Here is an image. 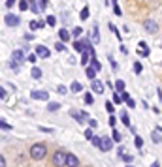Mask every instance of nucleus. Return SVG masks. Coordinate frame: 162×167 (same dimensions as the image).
Listing matches in <instances>:
<instances>
[{
	"mask_svg": "<svg viewBox=\"0 0 162 167\" xmlns=\"http://www.w3.org/2000/svg\"><path fill=\"white\" fill-rule=\"evenodd\" d=\"M59 38H60L62 41H68V39H70V34H68V30H66V28H60V30H59Z\"/></svg>",
	"mask_w": 162,
	"mask_h": 167,
	"instance_id": "obj_14",
	"label": "nucleus"
},
{
	"mask_svg": "<svg viewBox=\"0 0 162 167\" xmlns=\"http://www.w3.org/2000/svg\"><path fill=\"white\" fill-rule=\"evenodd\" d=\"M30 2H34V0H30Z\"/></svg>",
	"mask_w": 162,
	"mask_h": 167,
	"instance_id": "obj_55",
	"label": "nucleus"
},
{
	"mask_svg": "<svg viewBox=\"0 0 162 167\" xmlns=\"http://www.w3.org/2000/svg\"><path fill=\"white\" fill-rule=\"evenodd\" d=\"M66 92H68V88H66V86H62V85H60V86H59V94H66Z\"/></svg>",
	"mask_w": 162,
	"mask_h": 167,
	"instance_id": "obj_45",
	"label": "nucleus"
},
{
	"mask_svg": "<svg viewBox=\"0 0 162 167\" xmlns=\"http://www.w3.org/2000/svg\"><path fill=\"white\" fill-rule=\"evenodd\" d=\"M121 120H123V124H125V126L128 128V124H130V118H128V113H123V115H121Z\"/></svg>",
	"mask_w": 162,
	"mask_h": 167,
	"instance_id": "obj_24",
	"label": "nucleus"
},
{
	"mask_svg": "<svg viewBox=\"0 0 162 167\" xmlns=\"http://www.w3.org/2000/svg\"><path fill=\"white\" fill-rule=\"evenodd\" d=\"M115 88H117L119 92H123V90H125V81H121V79L115 81Z\"/></svg>",
	"mask_w": 162,
	"mask_h": 167,
	"instance_id": "obj_23",
	"label": "nucleus"
},
{
	"mask_svg": "<svg viewBox=\"0 0 162 167\" xmlns=\"http://www.w3.org/2000/svg\"><path fill=\"white\" fill-rule=\"evenodd\" d=\"M115 124H117V118L111 115V117H109V126H111V128H115Z\"/></svg>",
	"mask_w": 162,
	"mask_h": 167,
	"instance_id": "obj_42",
	"label": "nucleus"
},
{
	"mask_svg": "<svg viewBox=\"0 0 162 167\" xmlns=\"http://www.w3.org/2000/svg\"><path fill=\"white\" fill-rule=\"evenodd\" d=\"M0 128H2V130H9L11 126H9V124H8V122H6V120L2 118V120H0Z\"/></svg>",
	"mask_w": 162,
	"mask_h": 167,
	"instance_id": "obj_32",
	"label": "nucleus"
},
{
	"mask_svg": "<svg viewBox=\"0 0 162 167\" xmlns=\"http://www.w3.org/2000/svg\"><path fill=\"white\" fill-rule=\"evenodd\" d=\"M121 96H123V100H125V102H126V100H130V96H128L126 92H121Z\"/></svg>",
	"mask_w": 162,
	"mask_h": 167,
	"instance_id": "obj_50",
	"label": "nucleus"
},
{
	"mask_svg": "<svg viewBox=\"0 0 162 167\" xmlns=\"http://www.w3.org/2000/svg\"><path fill=\"white\" fill-rule=\"evenodd\" d=\"M89 17V8H83L81 9V19H87Z\"/></svg>",
	"mask_w": 162,
	"mask_h": 167,
	"instance_id": "obj_36",
	"label": "nucleus"
},
{
	"mask_svg": "<svg viewBox=\"0 0 162 167\" xmlns=\"http://www.w3.org/2000/svg\"><path fill=\"white\" fill-rule=\"evenodd\" d=\"M91 64H92V68H96L98 71L102 70V64L98 62V58H96V56H91Z\"/></svg>",
	"mask_w": 162,
	"mask_h": 167,
	"instance_id": "obj_18",
	"label": "nucleus"
},
{
	"mask_svg": "<svg viewBox=\"0 0 162 167\" xmlns=\"http://www.w3.org/2000/svg\"><path fill=\"white\" fill-rule=\"evenodd\" d=\"M36 56H38V55H28L26 60H28V62H36Z\"/></svg>",
	"mask_w": 162,
	"mask_h": 167,
	"instance_id": "obj_44",
	"label": "nucleus"
},
{
	"mask_svg": "<svg viewBox=\"0 0 162 167\" xmlns=\"http://www.w3.org/2000/svg\"><path fill=\"white\" fill-rule=\"evenodd\" d=\"M55 51H59V53H62V51H64V41H62V39H60L59 43H55Z\"/></svg>",
	"mask_w": 162,
	"mask_h": 167,
	"instance_id": "obj_27",
	"label": "nucleus"
},
{
	"mask_svg": "<svg viewBox=\"0 0 162 167\" xmlns=\"http://www.w3.org/2000/svg\"><path fill=\"white\" fill-rule=\"evenodd\" d=\"M109 30H111V32H113V34H115L119 39H121V34H119V30H117V26H115L113 23H109Z\"/></svg>",
	"mask_w": 162,
	"mask_h": 167,
	"instance_id": "obj_26",
	"label": "nucleus"
},
{
	"mask_svg": "<svg viewBox=\"0 0 162 167\" xmlns=\"http://www.w3.org/2000/svg\"><path fill=\"white\" fill-rule=\"evenodd\" d=\"M74 49H75L77 53H83V43H81V41H75V43H74Z\"/></svg>",
	"mask_w": 162,
	"mask_h": 167,
	"instance_id": "obj_30",
	"label": "nucleus"
},
{
	"mask_svg": "<svg viewBox=\"0 0 162 167\" xmlns=\"http://www.w3.org/2000/svg\"><path fill=\"white\" fill-rule=\"evenodd\" d=\"M83 90V86H81V83H77V81H74L72 83V92H81Z\"/></svg>",
	"mask_w": 162,
	"mask_h": 167,
	"instance_id": "obj_19",
	"label": "nucleus"
},
{
	"mask_svg": "<svg viewBox=\"0 0 162 167\" xmlns=\"http://www.w3.org/2000/svg\"><path fill=\"white\" fill-rule=\"evenodd\" d=\"M30 9H32L34 13H40V11H42V8H40L38 4H32V6H30Z\"/></svg>",
	"mask_w": 162,
	"mask_h": 167,
	"instance_id": "obj_35",
	"label": "nucleus"
},
{
	"mask_svg": "<svg viewBox=\"0 0 162 167\" xmlns=\"http://www.w3.org/2000/svg\"><path fill=\"white\" fill-rule=\"evenodd\" d=\"M117 152H119V156H123V154H125V147H119V150H117Z\"/></svg>",
	"mask_w": 162,
	"mask_h": 167,
	"instance_id": "obj_53",
	"label": "nucleus"
},
{
	"mask_svg": "<svg viewBox=\"0 0 162 167\" xmlns=\"http://www.w3.org/2000/svg\"><path fill=\"white\" fill-rule=\"evenodd\" d=\"M66 160H68V152L66 150H57L55 156H53V164L55 165H66Z\"/></svg>",
	"mask_w": 162,
	"mask_h": 167,
	"instance_id": "obj_2",
	"label": "nucleus"
},
{
	"mask_svg": "<svg viewBox=\"0 0 162 167\" xmlns=\"http://www.w3.org/2000/svg\"><path fill=\"white\" fill-rule=\"evenodd\" d=\"M36 28H40V23L38 21H30V30H36Z\"/></svg>",
	"mask_w": 162,
	"mask_h": 167,
	"instance_id": "obj_37",
	"label": "nucleus"
},
{
	"mask_svg": "<svg viewBox=\"0 0 162 167\" xmlns=\"http://www.w3.org/2000/svg\"><path fill=\"white\" fill-rule=\"evenodd\" d=\"M30 156H32V160H43V158L47 156V147H45L43 143L32 145V149H30Z\"/></svg>",
	"mask_w": 162,
	"mask_h": 167,
	"instance_id": "obj_1",
	"label": "nucleus"
},
{
	"mask_svg": "<svg viewBox=\"0 0 162 167\" xmlns=\"http://www.w3.org/2000/svg\"><path fill=\"white\" fill-rule=\"evenodd\" d=\"M92 102H94V100H92V96H91V94H85V103H87V105H91Z\"/></svg>",
	"mask_w": 162,
	"mask_h": 167,
	"instance_id": "obj_39",
	"label": "nucleus"
},
{
	"mask_svg": "<svg viewBox=\"0 0 162 167\" xmlns=\"http://www.w3.org/2000/svg\"><path fill=\"white\" fill-rule=\"evenodd\" d=\"M9 68H11V70H13V71H17V70H19V62H17V60H13V58H11V60H9Z\"/></svg>",
	"mask_w": 162,
	"mask_h": 167,
	"instance_id": "obj_28",
	"label": "nucleus"
},
{
	"mask_svg": "<svg viewBox=\"0 0 162 167\" xmlns=\"http://www.w3.org/2000/svg\"><path fill=\"white\" fill-rule=\"evenodd\" d=\"M40 8H42V11L47 8V0H40Z\"/></svg>",
	"mask_w": 162,
	"mask_h": 167,
	"instance_id": "obj_46",
	"label": "nucleus"
},
{
	"mask_svg": "<svg viewBox=\"0 0 162 167\" xmlns=\"http://www.w3.org/2000/svg\"><path fill=\"white\" fill-rule=\"evenodd\" d=\"M121 158H123V160H125V162H126V164H130V162H132V160H134V158H132V156H130V154H126V152H125V154H123V156H121Z\"/></svg>",
	"mask_w": 162,
	"mask_h": 167,
	"instance_id": "obj_34",
	"label": "nucleus"
},
{
	"mask_svg": "<svg viewBox=\"0 0 162 167\" xmlns=\"http://www.w3.org/2000/svg\"><path fill=\"white\" fill-rule=\"evenodd\" d=\"M134 145H136V149H142V147H143V141H142V137H134Z\"/></svg>",
	"mask_w": 162,
	"mask_h": 167,
	"instance_id": "obj_31",
	"label": "nucleus"
},
{
	"mask_svg": "<svg viewBox=\"0 0 162 167\" xmlns=\"http://www.w3.org/2000/svg\"><path fill=\"white\" fill-rule=\"evenodd\" d=\"M6 6H8V8H11V6H15V0H6Z\"/></svg>",
	"mask_w": 162,
	"mask_h": 167,
	"instance_id": "obj_49",
	"label": "nucleus"
},
{
	"mask_svg": "<svg viewBox=\"0 0 162 167\" xmlns=\"http://www.w3.org/2000/svg\"><path fill=\"white\" fill-rule=\"evenodd\" d=\"M19 9H21V11L30 9V0H21V2H19Z\"/></svg>",
	"mask_w": 162,
	"mask_h": 167,
	"instance_id": "obj_15",
	"label": "nucleus"
},
{
	"mask_svg": "<svg viewBox=\"0 0 162 167\" xmlns=\"http://www.w3.org/2000/svg\"><path fill=\"white\" fill-rule=\"evenodd\" d=\"M134 71L136 73H142V64L140 62H134Z\"/></svg>",
	"mask_w": 162,
	"mask_h": 167,
	"instance_id": "obj_38",
	"label": "nucleus"
},
{
	"mask_svg": "<svg viewBox=\"0 0 162 167\" xmlns=\"http://www.w3.org/2000/svg\"><path fill=\"white\" fill-rule=\"evenodd\" d=\"M113 11H115L117 15H121V9H119V6H117V4H113Z\"/></svg>",
	"mask_w": 162,
	"mask_h": 167,
	"instance_id": "obj_47",
	"label": "nucleus"
},
{
	"mask_svg": "<svg viewBox=\"0 0 162 167\" xmlns=\"http://www.w3.org/2000/svg\"><path fill=\"white\" fill-rule=\"evenodd\" d=\"M89 126H91V128H96V126H98V122H96V120H89Z\"/></svg>",
	"mask_w": 162,
	"mask_h": 167,
	"instance_id": "obj_48",
	"label": "nucleus"
},
{
	"mask_svg": "<svg viewBox=\"0 0 162 167\" xmlns=\"http://www.w3.org/2000/svg\"><path fill=\"white\" fill-rule=\"evenodd\" d=\"M106 111L108 113H113V103L111 102H106Z\"/></svg>",
	"mask_w": 162,
	"mask_h": 167,
	"instance_id": "obj_40",
	"label": "nucleus"
},
{
	"mask_svg": "<svg viewBox=\"0 0 162 167\" xmlns=\"http://www.w3.org/2000/svg\"><path fill=\"white\" fill-rule=\"evenodd\" d=\"M47 24H49V26H55V24H57V17H55V15H49V17H47Z\"/></svg>",
	"mask_w": 162,
	"mask_h": 167,
	"instance_id": "obj_25",
	"label": "nucleus"
},
{
	"mask_svg": "<svg viewBox=\"0 0 162 167\" xmlns=\"http://www.w3.org/2000/svg\"><path fill=\"white\" fill-rule=\"evenodd\" d=\"M72 34H74V36H75V38H81V36H83V28H81V26H75V28H74V32H72Z\"/></svg>",
	"mask_w": 162,
	"mask_h": 167,
	"instance_id": "obj_22",
	"label": "nucleus"
},
{
	"mask_svg": "<svg viewBox=\"0 0 162 167\" xmlns=\"http://www.w3.org/2000/svg\"><path fill=\"white\" fill-rule=\"evenodd\" d=\"M138 53H140L142 56H149V47H147V43L140 41V49H138Z\"/></svg>",
	"mask_w": 162,
	"mask_h": 167,
	"instance_id": "obj_12",
	"label": "nucleus"
},
{
	"mask_svg": "<svg viewBox=\"0 0 162 167\" xmlns=\"http://www.w3.org/2000/svg\"><path fill=\"white\" fill-rule=\"evenodd\" d=\"M126 103H128V107H134L136 103H134V100H126Z\"/></svg>",
	"mask_w": 162,
	"mask_h": 167,
	"instance_id": "obj_52",
	"label": "nucleus"
},
{
	"mask_svg": "<svg viewBox=\"0 0 162 167\" xmlns=\"http://www.w3.org/2000/svg\"><path fill=\"white\" fill-rule=\"evenodd\" d=\"M151 137H153V143H157V145H160V143H162V137H160V133H159V132H153V135H151Z\"/></svg>",
	"mask_w": 162,
	"mask_h": 167,
	"instance_id": "obj_21",
	"label": "nucleus"
},
{
	"mask_svg": "<svg viewBox=\"0 0 162 167\" xmlns=\"http://www.w3.org/2000/svg\"><path fill=\"white\" fill-rule=\"evenodd\" d=\"M92 92H94V94H102V92H104V83L94 79V81H92Z\"/></svg>",
	"mask_w": 162,
	"mask_h": 167,
	"instance_id": "obj_10",
	"label": "nucleus"
},
{
	"mask_svg": "<svg viewBox=\"0 0 162 167\" xmlns=\"http://www.w3.org/2000/svg\"><path fill=\"white\" fill-rule=\"evenodd\" d=\"M111 2H113V4H115V2H117V0H111Z\"/></svg>",
	"mask_w": 162,
	"mask_h": 167,
	"instance_id": "obj_54",
	"label": "nucleus"
},
{
	"mask_svg": "<svg viewBox=\"0 0 162 167\" xmlns=\"http://www.w3.org/2000/svg\"><path fill=\"white\" fill-rule=\"evenodd\" d=\"M85 137H87V139H92V137H94V135H92V130H85Z\"/></svg>",
	"mask_w": 162,
	"mask_h": 167,
	"instance_id": "obj_43",
	"label": "nucleus"
},
{
	"mask_svg": "<svg viewBox=\"0 0 162 167\" xmlns=\"http://www.w3.org/2000/svg\"><path fill=\"white\" fill-rule=\"evenodd\" d=\"M143 26H145V30H147L149 34H157V32H159V24H157L153 19H147V21L143 23Z\"/></svg>",
	"mask_w": 162,
	"mask_h": 167,
	"instance_id": "obj_4",
	"label": "nucleus"
},
{
	"mask_svg": "<svg viewBox=\"0 0 162 167\" xmlns=\"http://www.w3.org/2000/svg\"><path fill=\"white\" fill-rule=\"evenodd\" d=\"M34 51H36V55H38L40 58H49V55H51V53H49V49H47L45 45H38Z\"/></svg>",
	"mask_w": 162,
	"mask_h": 167,
	"instance_id": "obj_7",
	"label": "nucleus"
},
{
	"mask_svg": "<svg viewBox=\"0 0 162 167\" xmlns=\"http://www.w3.org/2000/svg\"><path fill=\"white\" fill-rule=\"evenodd\" d=\"M91 41H92V43H100V30H98V24H94V26H92Z\"/></svg>",
	"mask_w": 162,
	"mask_h": 167,
	"instance_id": "obj_9",
	"label": "nucleus"
},
{
	"mask_svg": "<svg viewBox=\"0 0 162 167\" xmlns=\"http://www.w3.org/2000/svg\"><path fill=\"white\" fill-rule=\"evenodd\" d=\"M8 98V92H6V88H0V100H6Z\"/></svg>",
	"mask_w": 162,
	"mask_h": 167,
	"instance_id": "obj_41",
	"label": "nucleus"
},
{
	"mask_svg": "<svg viewBox=\"0 0 162 167\" xmlns=\"http://www.w3.org/2000/svg\"><path fill=\"white\" fill-rule=\"evenodd\" d=\"M111 137H113V141H115V143H121V133H119L115 128H113V135H111Z\"/></svg>",
	"mask_w": 162,
	"mask_h": 167,
	"instance_id": "obj_29",
	"label": "nucleus"
},
{
	"mask_svg": "<svg viewBox=\"0 0 162 167\" xmlns=\"http://www.w3.org/2000/svg\"><path fill=\"white\" fill-rule=\"evenodd\" d=\"M11 58H13V60H17L19 64H23V60L26 58V56H25V49H23V51H21V49H15V51L11 53Z\"/></svg>",
	"mask_w": 162,
	"mask_h": 167,
	"instance_id": "obj_8",
	"label": "nucleus"
},
{
	"mask_svg": "<svg viewBox=\"0 0 162 167\" xmlns=\"http://www.w3.org/2000/svg\"><path fill=\"white\" fill-rule=\"evenodd\" d=\"M91 141H92V145H94V147H100V141H102V137H98V135H96V137H92Z\"/></svg>",
	"mask_w": 162,
	"mask_h": 167,
	"instance_id": "obj_33",
	"label": "nucleus"
},
{
	"mask_svg": "<svg viewBox=\"0 0 162 167\" xmlns=\"http://www.w3.org/2000/svg\"><path fill=\"white\" fill-rule=\"evenodd\" d=\"M96 71H98V70H96V68H92V66L85 70V73H87V77H89L91 81H94V77H96Z\"/></svg>",
	"mask_w": 162,
	"mask_h": 167,
	"instance_id": "obj_13",
	"label": "nucleus"
},
{
	"mask_svg": "<svg viewBox=\"0 0 162 167\" xmlns=\"http://www.w3.org/2000/svg\"><path fill=\"white\" fill-rule=\"evenodd\" d=\"M30 75H32V79H40V77H42V70L34 66V68L30 70Z\"/></svg>",
	"mask_w": 162,
	"mask_h": 167,
	"instance_id": "obj_16",
	"label": "nucleus"
},
{
	"mask_svg": "<svg viewBox=\"0 0 162 167\" xmlns=\"http://www.w3.org/2000/svg\"><path fill=\"white\" fill-rule=\"evenodd\" d=\"M32 100H43V102H47L49 100V94L45 92V90H32Z\"/></svg>",
	"mask_w": 162,
	"mask_h": 167,
	"instance_id": "obj_5",
	"label": "nucleus"
},
{
	"mask_svg": "<svg viewBox=\"0 0 162 167\" xmlns=\"http://www.w3.org/2000/svg\"><path fill=\"white\" fill-rule=\"evenodd\" d=\"M4 23H6L8 26H17V24H19V17L13 15V13H9V15L4 17Z\"/></svg>",
	"mask_w": 162,
	"mask_h": 167,
	"instance_id": "obj_6",
	"label": "nucleus"
},
{
	"mask_svg": "<svg viewBox=\"0 0 162 167\" xmlns=\"http://www.w3.org/2000/svg\"><path fill=\"white\" fill-rule=\"evenodd\" d=\"M66 165H72V167L79 165V160H77V156H75V154H70V152H68V160H66Z\"/></svg>",
	"mask_w": 162,
	"mask_h": 167,
	"instance_id": "obj_11",
	"label": "nucleus"
},
{
	"mask_svg": "<svg viewBox=\"0 0 162 167\" xmlns=\"http://www.w3.org/2000/svg\"><path fill=\"white\" fill-rule=\"evenodd\" d=\"M32 38H34V34H25V39H28V41H30Z\"/></svg>",
	"mask_w": 162,
	"mask_h": 167,
	"instance_id": "obj_51",
	"label": "nucleus"
},
{
	"mask_svg": "<svg viewBox=\"0 0 162 167\" xmlns=\"http://www.w3.org/2000/svg\"><path fill=\"white\" fill-rule=\"evenodd\" d=\"M89 56H91V51H83V53H81V64H83V66H87Z\"/></svg>",
	"mask_w": 162,
	"mask_h": 167,
	"instance_id": "obj_17",
	"label": "nucleus"
},
{
	"mask_svg": "<svg viewBox=\"0 0 162 167\" xmlns=\"http://www.w3.org/2000/svg\"><path fill=\"white\" fill-rule=\"evenodd\" d=\"M111 147H113V137H102L98 149H100L102 152H108V150H111Z\"/></svg>",
	"mask_w": 162,
	"mask_h": 167,
	"instance_id": "obj_3",
	"label": "nucleus"
},
{
	"mask_svg": "<svg viewBox=\"0 0 162 167\" xmlns=\"http://www.w3.org/2000/svg\"><path fill=\"white\" fill-rule=\"evenodd\" d=\"M59 107H60V103H57V102H51V103L47 105V111H51V113H53V111H59Z\"/></svg>",
	"mask_w": 162,
	"mask_h": 167,
	"instance_id": "obj_20",
	"label": "nucleus"
}]
</instances>
